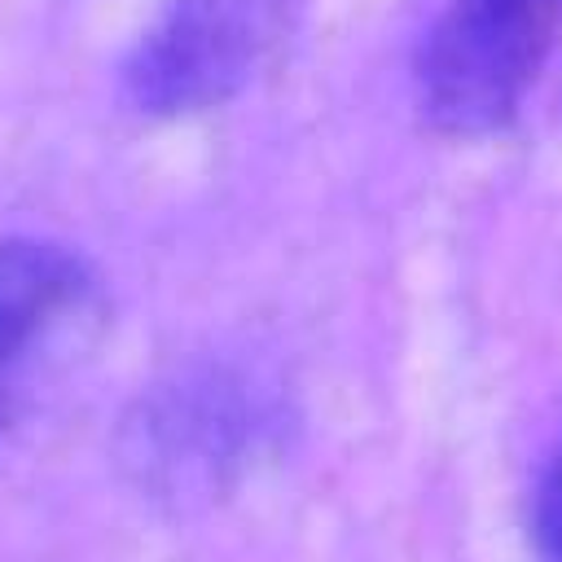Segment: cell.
Wrapping results in <instances>:
<instances>
[{"instance_id":"1","label":"cell","mask_w":562,"mask_h":562,"mask_svg":"<svg viewBox=\"0 0 562 562\" xmlns=\"http://www.w3.org/2000/svg\"><path fill=\"white\" fill-rule=\"evenodd\" d=\"M562 35V0H448L417 48V105L452 136L505 127Z\"/></svg>"},{"instance_id":"2","label":"cell","mask_w":562,"mask_h":562,"mask_svg":"<svg viewBox=\"0 0 562 562\" xmlns=\"http://www.w3.org/2000/svg\"><path fill=\"white\" fill-rule=\"evenodd\" d=\"M290 0H180L136 44L127 97L140 110H202L237 92L285 31Z\"/></svg>"},{"instance_id":"3","label":"cell","mask_w":562,"mask_h":562,"mask_svg":"<svg viewBox=\"0 0 562 562\" xmlns=\"http://www.w3.org/2000/svg\"><path fill=\"white\" fill-rule=\"evenodd\" d=\"M92 307L97 281L75 250L40 237L0 241V426L18 413L35 369Z\"/></svg>"},{"instance_id":"4","label":"cell","mask_w":562,"mask_h":562,"mask_svg":"<svg viewBox=\"0 0 562 562\" xmlns=\"http://www.w3.org/2000/svg\"><path fill=\"white\" fill-rule=\"evenodd\" d=\"M536 531H540V544L553 562H562V443L544 470V483H540V501H536Z\"/></svg>"}]
</instances>
